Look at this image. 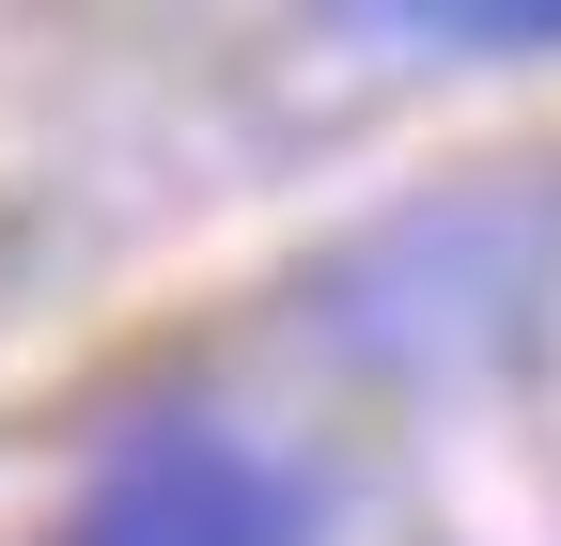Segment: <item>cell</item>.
Masks as SVG:
<instances>
[{"mask_svg":"<svg viewBox=\"0 0 561 546\" xmlns=\"http://www.w3.org/2000/svg\"><path fill=\"white\" fill-rule=\"evenodd\" d=\"M62 546H312V485L234 422H140L62 500Z\"/></svg>","mask_w":561,"mask_h":546,"instance_id":"6da1fadb","label":"cell"},{"mask_svg":"<svg viewBox=\"0 0 561 546\" xmlns=\"http://www.w3.org/2000/svg\"><path fill=\"white\" fill-rule=\"evenodd\" d=\"M421 47H561V0H530V16H390Z\"/></svg>","mask_w":561,"mask_h":546,"instance_id":"7a4b0ae2","label":"cell"}]
</instances>
